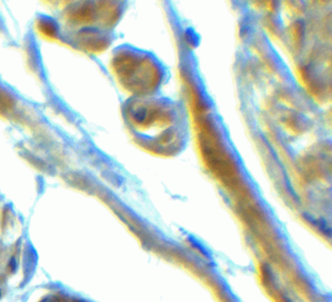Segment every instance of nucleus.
I'll list each match as a JSON object with an SVG mask.
<instances>
[{
  "label": "nucleus",
  "instance_id": "f257e3e1",
  "mask_svg": "<svg viewBox=\"0 0 332 302\" xmlns=\"http://www.w3.org/2000/svg\"><path fill=\"white\" fill-rule=\"evenodd\" d=\"M43 302H59L57 300H55V299H52V298H49V299H46L45 301Z\"/></svg>",
  "mask_w": 332,
  "mask_h": 302
}]
</instances>
